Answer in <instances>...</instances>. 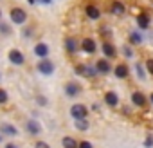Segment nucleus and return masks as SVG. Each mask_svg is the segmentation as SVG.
Listing matches in <instances>:
<instances>
[{
  "mask_svg": "<svg viewBox=\"0 0 153 148\" xmlns=\"http://www.w3.org/2000/svg\"><path fill=\"white\" fill-rule=\"evenodd\" d=\"M25 20H27V13L22 7H13L11 9V22L13 24L22 25V24H25Z\"/></svg>",
  "mask_w": 153,
  "mask_h": 148,
  "instance_id": "obj_1",
  "label": "nucleus"
},
{
  "mask_svg": "<svg viewBox=\"0 0 153 148\" xmlns=\"http://www.w3.org/2000/svg\"><path fill=\"white\" fill-rule=\"evenodd\" d=\"M87 114H88V108L85 105H81V103H76V105L70 107V116L74 119H85Z\"/></svg>",
  "mask_w": 153,
  "mask_h": 148,
  "instance_id": "obj_2",
  "label": "nucleus"
},
{
  "mask_svg": "<svg viewBox=\"0 0 153 148\" xmlns=\"http://www.w3.org/2000/svg\"><path fill=\"white\" fill-rule=\"evenodd\" d=\"M38 70H40L42 74H45V76H49V74L54 72V63H52L49 58H43V60L38 63Z\"/></svg>",
  "mask_w": 153,
  "mask_h": 148,
  "instance_id": "obj_3",
  "label": "nucleus"
},
{
  "mask_svg": "<svg viewBox=\"0 0 153 148\" xmlns=\"http://www.w3.org/2000/svg\"><path fill=\"white\" fill-rule=\"evenodd\" d=\"M85 15H87L90 20H97V18H101V9H99L97 6H94V4H88V6L85 7Z\"/></svg>",
  "mask_w": 153,
  "mask_h": 148,
  "instance_id": "obj_4",
  "label": "nucleus"
},
{
  "mask_svg": "<svg viewBox=\"0 0 153 148\" xmlns=\"http://www.w3.org/2000/svg\"><path fill=\"white\" fill-rule=\"evenodd\" d=\"M9 60H11V63H15V65H24L25 56H24L18 49H13V51H9Z\"/></svg>",
  "mask_w": 153,
  "mask_h": 148,
  "instance_id": "obj_5",
  "label": "nucleus"
},
{
  "mask_svg": "<svg viewBox=\"0 0 153 148\" xmlns=\"http://www.w3.org/2000/svg\"><path fill=\"white\" fill-rule=\"evenodd\" d=\"M81 49H83L85 52H88V54H94V52L97 51V45H96V42H94L92 38H85V40L81 42Z\"/></svg>",
  "mask_w": 153,
  "mask_h": 148,
  "instance_id": "obj_6",
  "label": "nucleus"
},
{
  "mask_svg": "<svg viewBox=\"0 0 153 148\" xmlns=\"http://www.w3.org/2000/svg\"><path fill=\"white\" fill-rule=\"evenodd\" d=\"M34 54H36L40 60L47 58V56H49V45L43 43V42H42V43H36V45H34Z\"/></svg>",
  "mask_w": 153,
  "mask_h": 148,
  "instance_id": "obj_7",
  "label": "nucleus"
},
{
  "mask_svg": "<svg viewBox=\"0 0 153 148\" xmlns=\"http://www.w3.org/2000/svg\"><path fill=\"white\" fill-rule=\"evenodd\" d=\"M79 92H81V89H79V85H78V83L70 81V83H67V85H65V94H67V96H70V98L78 96Z\"/></svg>",
  "mask_w": 153,
  "mask_h": 148,
  "instance_id": "obj_8",
  "label": "nucleus"
},
{
  "mask_svg": "<svg viewBox=\"0 0 153 148\" xmlns=\"http://www.w3.org/2000/svg\"><path fill=\"white\" fill-rule=\"evenodd\" d=\"M96 70H97V72H101V74L110 72V70H112L110 61H108V60H97V63H96Z\"/></svg>",
  "mask_w": 153,
  "mask_h": 148,
  "instance_id": "obj_9",
  "label": "nucleus"
},
{
  "mask_svg": "<svg viewBox=\"0 0 153 148\" xmlns=\"http://www.w3.org/2000/svg\"><path fill=\"white\" fill-rule=\"evenodd\" d=\"M27 132L33 134V135H36V134L42 132V125H40L36 119H29V121H27Z\"/></svg>",
  "mask_w": 153,
  "mask_h": 148,
  "instance_id": "obj_10",
  "label": "nucleus"
},
{
  "mask_svg": "<svg viewBox=\"0 0 153 148\" xmlns=\"http://www.w3.org/2000/svg\"><path fill=\"white\" fill-rule=\"evenodd\" d=\"M110 9H112V13H114V15H119V16L126 13V6L121 2V0H115V2L112 4V7H110Z\"/></svg>",
  "mask_w": 153,
  "mask_h": 148,
  "instance_id": "obj_11",
  "label": "nucleus"
},
{
  "mask_svg": "<svg viewBox=\"0 0 153 148\" xmlns=\"http://www.w3.org/2000/svg\"><path fill=\"white\" fill-rule=\"evenodd\" d=\"M131 101H133V105H137V107H144V105H146V96L137 90V92L131 94Z\"/></svg>",
  "mask_w": 153,
  "mask_h": 148,
  "instance_id": "obj_12",
  "label": "nucleus"
},
{
  "mask_svg": "<svg viewBox=\"0 0 153 148\" xmlns=\"http://www.w3.org/2000/svg\"><path fill=\"white\" fill-rule=\"evenodd\" d=\"M103 52H105L106 58H115V54H117L115 47H114L110 42H105V43H103Z\"/></svg>",
  "mask_w": 153,
  "mask_h": 148,
  "instance_id": "obj_13",
  "label": "nucleus"
},
{
  "mask_svg": "<svg viewBox=\"0 0 153 148\" xmlns=\"http://www.w3.org/2000/svg\"><path fill=\"white\" fill-rule=\"evenodd\" d=\"M78 47H79V43H78V40H76V38H67L65 40V49L68 52H76V51H78Z\"/></svg>",
  "mask_w": 153,
  "mask_h": 148,
  "instance_id": "obj_14",
  "label": "nucleus"
},
{
  "mask_svg": "<svg viewBox=\"0 0 153 148\" xmlns=\"http://www.w3.org/2000/svg\"><path fill=\"white\" fill-rule=\"evenodd\" d=\"M137 25H139L140 29H148V27H149V16H148L146 13H140V15L137 16Z\"/></svg>",
  "mask_w": 153,
  "mask_h": 148,
  "instance_id": "obj_15",
  "label": "nucleus"
},
{
  "mask_svg": "<svg viewBox=\"0 0 153 148\" xmlns=\"http://www.w3.org/2000/svg\"><path fill=\"white\" fill-rule=\"evenodd\" d=\"M128 40H130V43H133V45H140V43H142V34H140L139 31H130Z\"/></svg>",
  "mask_w": 153,
  "mask_h": 148,
  "instance_id": "obj_16",
  "label": "nucleus"
},
{
  "mask_svg": "<svg viewBox=\"0 0 153 148\" xmlns=\"http://www.w3.org/2000/svg\"><path fill=\"white\" fill-rule=\"evenodd\" d=\"M105 101H106L110 107H115V105L119 103V96H117L115 92H112V90H110V92H106V94H105Z\"/></svg>",
  "mask_w": 153,
  "mask_h": 148,
  "instance_id": "obj_17",
  "label": "nucleus"
},
{
  "mask_svg": "<svg viewBox=\"0 0 153 148\" xmlns=\"http://www.w3.org/2000/svg\"><path fill=\"white\" fill-rule=\"evenodd\" d=\"M0 132L2 134H7V135H16V128L9 123H4V125H0Z\"/></svg>",
  "mask_w": 153,
  "mask_h": 148,
  "instance_id": "obj_18",
  "label": "nucleus"
},
{
  "mask_svg": "<svg viewBox=\"0 0 153 148\" xmlns=\"http://www.w3.org/2000/svg\"><path fill=\"white\" fill-rule=\"evenodd\" d=\"M115 76L121 78V80L126 78V76H128V67H126V65H117V67H115Z\"/></svg>",
  "mask_w": 153,
  "mask_h": 148,
  "instance_id": "obj_19",
  "label": "nucleus"
},
{
  "mask_svg": "<svg viewBox=\"0 0 153 148\" xmlns=\"http://www.w3.org/2000/svg\"><path fill=\"white\" fill-rule=\"evenodd\" d=\"M63 148H78V143L72 137H63Z\"/></svg>",
  "mask_w": 153,
  "mask_h": 148,
  "instance_id": "obj_20",
  "label": "nucleus"
},
{
  "mask_svg": "<svg viewBox=\"0 0 153 148\" xmlns=\"http://www.w3.org/2000/svg\"><path fill=\"white\" fill-rule=\"evenodd\" d=\"M76 128L78 130H88V121L85 119H76Z\"/></svg>",
  "mask_w": 153,
  "mask_h": 148,
  "instance_id": "obj_21",
  "label": "nucleus"
},
{
  "mask_svg": "<svg viewBox=\"0 0 153 148\" xmlns=\"http://www.w3.org/2000/svg\"><path fill=\"white\" fill-rule=\"evenodd\" d=\"M81 74H85V76H90V78H92V76H96V74H99V72H97L94 67H83V69H81Z\"/></svg>",
  "mask_w": 153,
  "mask_h": 148,
  "instance_id": "obj_22",
  "label": "nucleus"
},
{
  "mask_svg": "<svg viewBox=\"0 0 153 148\" xmlns=\"http://www.w3.org/2000/svg\"><path fill=\"white\" fill-rule=\"evenodd\" d=\"M135 70H137V78H139V80H144V78H146V74H144V70H142V65H140V63H137V65H135Z\"/></svg>",
  "mask_w": 153,
  "mask_h": 148,
  "instance_id": "obj_23",
  "label": "nucleus"
},
{
  "mask_svg": "<svg viewBox=\"0 0 153 148\" xmlns=\"http://www.w3.org/2000/svg\"><path fill=\"white\" fill-rule=\"evenodd\" d=\"M123 54H124L126 58H133V51H131V47H130V45H124V47H123Z\"/></svg>",
  "mask_w": 153,
  "mask_h": 148,
  "instance_id": "obj_24",
  "label": "nucleus"
},
{
  "mask_svg": "<svg viewBox=\"0 0 153 148\" xmlns=\"http://www.w3.org/2000/svg\"><path fill=\"white\" fill-rule=\"evenodd\" d=\"M0 33H2V34H9V33H11L9 25H7V24H2V22H0Z\"/></svg>",
  "mask_w": 153,
  "mask_h": 148,
  "instance_id": "obj_25",
  "label": "nucleus"
},
{
  "mask_svg": "<svg viewBox=\"0 0 153 148\" xmlns=\"http://www.w3.org/2000/svg\"><path fill=\"white\" fill-rule=\"evenodd\" d=\"M144 146H146V148H151V146H153V135H148V137H146Z\"/></svg>",
  "mask_w": 153,
  "mask_h": 148,
  "instance_id": "obj_26",
  "label": "nucleus"
},
{
  "mask_svg": "<svg viewBox=\"0 0 153 148\" xmlns=\"http://www.w3.org/2000/svg\"><path fill=\"white\" fill-rule=\"evenodd\" d=\"M7 101V92L0 89V103H6Z\"/></svg>",
  "mask_w": 153,
  "mask_h": 148,
  "instance_id": "obj_27",
  "label": "nucleus"
},
{
  "mask_svg": "<svg viewBox=\"0 0 153 148\" xmlns=\"http://www.w3.org/2000/svg\"><path fill=\"white\" fill-rule=\"evenodd\" d=\"M146 69L149 70V74H153V60H148L146 61Z\"/></svg>",
  "mask_w": 153,
  "mask_h": 148,
  "instance_id": "obj_28",
  "label": "nucleus"
},
{
  "mask_svg": "<svg viewBox=\"0 0 153 148\" xmlns=\"http://www.w3.org/2000/svg\"><path fill=\"white\" fill-rule=\"evenodd\" d=\"M34 148H51L47 143H43V141H38L36 144H34Z\"/></svg>",
  "mask_w": 153,
  "mask_h": 148,
  "instance_id": "obj_29",
  "label": "nucleus"
},
{
  "mask_svg": "<svg viewBox=\"0 0 153 148\" xmlns=\"http://www.w3.org/2000/svg\"><path fill=\"white\" fill-rule=\"evenodd\" d=\"M79 148H92V143H88V141H81V143H79Z\"/></svg>",
  "mask_w": 153,
  "mask_h": 148,
  "instance_id": "obj_30",
  "label": "nucleus"
},
{
  "mask_svg": "<svg viewBox=\"0 0 153 148\" xmlns=\"http://www.w3.org/2000/svg\"><path fill=\"white\" fill-rule=\"evenodd\" d=\"M38 105H47V98H38Z\"/></svg>",
  "mask_w": 153,
  "mask_h": 148,
  "instance_id": "obj_31",
  "label": "nucleus"
},
{
  "mask_svg": "<svg viewBox=\"0 0 153 148\" xmlns=\"http://www.w3.org/2000/svg\"><path fill=\"white\" fill-rule=\"evenodd\" d=\"M99 33H101V34H110V29H106V27H103V29H101Z\"/></svg>",
  "mask_w": 153,
  "mask_h": 148,
  "instance_id": "obj_32",
  "label": "nucleus"
},
{
  "mask_svg": "<svg viewBox=\"0 0 153 148\" xmlns=\"http://www.w3.org/2000/svg\"><path fill=\"white\" fill-rule=\"evenodd\" d=\"M36 2H40V4H51L52 0H36Z\"/></svg>",
  "mask_w": 153,
  "mask_h": 148,
  "instance_id": "obj_33",
  "label": "nucleus"
},
{
  "mask_svg": "<svg viewBox=\"0 0 153 148\" xmlns=\"http://www.w3.org/2000/svg\"><path fill=\"white\" fill-rule=\"evenodd\" d=\"M6 148H16V146H15L13 143H7V144H6Z\"/></svg>",
  "mask_w": 153,
  "mask_h": 148,
  "instance_id": "obj_34",
  "label": "nucleus"
},
{
  "mask_svg": "<svg viewBox=\"0 0 153 148\" xmlns=\"http://www.w3.org/2000/svg\"><path fill=\"white\" fill-rule=\"evenodd\" d=\"M0 18H2V9H0Z\"/></svg>",
  "mask_w": 153,
  "mask_h": 148,
  "instance_id": "obj_35",
  "label": "nucleus"
},
{
  "mask_svg": "<svg viewBox=\"0 0 153 148\" xmlns=\"http://www.w3.org/2000/svg\"><path fill=\"white\" fill-rule=\"evenodd\" d=\"M151 101H153V94H151Z\"/></svg>",
  "mask_w": 153,
  "mask_h": 148,
  "instance_id": "obj_36",
  "label": "nucleus"
},
{
  "mask_svg": "<svg viewBox=\"0 0 153 148\" xmlns=\"http://www.w3.org/2000/svg\"><path fill=\"white\" fill-rule=\"evenodd\" d=\"M151 2H153V0H151Z\"/></svg>",
  "mask_w": 153,
  "mask_h": 148,
  "instance_id": "obj_37",
  "label": "nucleus"
}]
</instances>
